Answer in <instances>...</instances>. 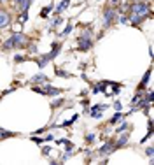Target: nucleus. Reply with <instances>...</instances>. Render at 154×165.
Wrapping results in <instances>:
<instances>
[{
    "label": "nucleus",
    "mask_w": 154,
    "mask_h": 165,
    "mask_svg": "<svg viewBox=\"0 0 154 165\" xmlns=\"http://www.w3.org/2000/svg\"><path fill=\"white\" fill-rule=\"evenodd\" d=\"M46 141H53V135H46V137H44V142H46Z\"/></svg>",
    "instance_id": "34"
},
{
    "label": "nucleus",
    "mask_w": 154,
    "mask_h": 165,
    "mask_svg": "<svg viewBox=\"0 0 154 165\" xmlns=\"http://www.w3.org/2000/svg\"><path fill=\"white\" fill-rule=\"evenodd\" d=\"M26 44H28V37L25 35V33L18 32V33H12L11 37L2 44V49L9 51V49H14V48H25Z\"/></svg>",
    "instance_id": "1"
},
{
    "label": "nucleus",
    "mask_w": 154,
    "mask_h": 165,
    "mask_svg": "<svg viewBox=\"0 0 154 165\" xmlns=\"http://www.w3.org/2000/svg\"><path fill=\"white\" fill-rule=\"evenodd\" d=\"M72 154H74V146H67V151H65V154H63V158H61V162H67Z\"/></svg>",
    "instance_id": "16"
},
{
    "label": "nucleus",
    "mask_w": 154,
    "mask_h": 165,
    "mask_svg": "<svg viewBox=\"0 0 154 165\" xmlns=\"http://www.w3.org/2000/svg\"><path fill=\"white\" fill-rule=\"evenodd\" d=\"M42 154H44V156H49V154H51V148H49V146H44V148H42Z\"/></svg>",
    "instance_id": "25"
},
{
    "label": "nucleus",
    "mask_w": 154,
    "mask_h": 165,
    "mask_svg": "<svg viewBox=\"0 0 154 165\" xmlns=\"http://www.w3.org/2000/svg\"><path fill=\"white\" fill-rule=\"evenodd\" d=\"M95 137H96L95 133H88V135H86V142H93V141H95Z\"/></svg>",
    "instance_id": "28"
},
{
    "label": "nucleus",
    "mask_w": 154,
    "mask_h": 165,
    "mask_svg": "<svg viewBox=\"0 0 154 165\" xmlns=\"http://www.w3.org/2000/svg\"><path fill=\"white\" fill-rule=\"evenodd\" d=\"M61 21H63V18H60V16H56L53 21H51V27H49V32H55V28L58 27V25H61Z\"/></svg>",
    "instance_id": "15"
},
{
    "label": "nucleus",
    "mask_w": 154,
    "mask_h": 165,
    "mask_svg": "<svg viewBox=\"0 0 154 165\" xmlns=\"http://www.w3.org/2000/svg\"><path fill=\"white\" fill-rule=\"evenodd\" d=\"M124 116H126V114H123L121 111H117V112H116V114L112 116V118H110L109 123H110V125H116V123H119V121H121L123 118H124Z\"/></svg>",
    "instance_id": "14"
},
{
    "label": "nucleus",
    "mask_w": 154,
    "mask_h": 165,
    "mask_svg": "<svg viewBox=\"0 0 154 165\" xmlns=\"http://www.w3.org/2000/svg\"><path fill=\"white\" fill-rule=\"evenodd\" d=\"M107 107H109V105L107 104H102V105H95L93 109H91V112H89V116H91V118H95V120H98V118H102V112H103L105 109H107Z\"/></svg>",
    "instance_id": "10"
},
{
    "label": "nucleus",
    "mask_w": 154,
    "mask_h": 165,
    "mask_svg": "<svg viewBox=\"0 0 154 165\" xmlns=\"http://www.w3.org/2000/svg\"><path fill=\"white\" fill-rule=\"evenodd\" d=\"M128 11L130 14H149L151 11V2H145V0H138V2H132L128 6Z\"/></svg>",
    "instance_id": "3"
},
{
    "label": "nucleus",
    "mask_w": 154,
    "mask_h": 165,
    "mask_svg": "<svg viewBox=\"0 0 154 165\" xmlns=\"http://www.w3.org/2000/svg\"><path fill=\"white\" fill-rule=\"evenodd\" d=\"M4 2H7V0H0V4H4Z\"/></svg>",
    "instance_id": "35"
},
{
    "label": "nucleus",
    "mask_w": 154,
    "mask_h": 165,
    "mask_svg": "<svg viewBox=\"0 0 154 165\" xmlns=\"http://www.w3.org/2000/svg\"><path fill=\"white\" fill-rule=\"evenodd\" d=\"M23 2H25V0H14V4H16V9H18V11H21Z\"/></svg>",
    "instance_id": "29"
},
{
    "label": "nucleus",
    "mask_w": 154,
    "mask_h": 165,
    "mask_svg": "<svg viewBox=\"0 0 154 165\" xmlns=\"http://www.w3.org/2000/svg\"><path fill=\"white\" fill-rule=\"evenodd\" d=\"M145 154H147V156H151V158H152V154H154V148H152V146H149V148L145 149Z\"/></svg>",
    "instance_id": "27"
},
{
    "label": "nucleus",
    "mask_w": 154,
    "mask_h": 165,
    "mask_svg": "<svg viewBox=\"0 0 154 165\" xmlns=\"http://www.w3.org/2000/svg\"><path fill=\"white\" fill-rule=\"evenodd\" d=\"M61 104H63V99H60L58 102H53L51 105H53V107H56V105H61Z\"/></svg>",
    "instance_id": "33"
},
{
    "label": "nucleus",
    "mask_w": 154,
    "mask_h": 165,
    "mask_svg": "<svg viewBox=\"0 0 154 165\" xmlns=\"http://www.w3.org/2000/svg\"><path fill=\"white\" fill-rule=\"evenodd\" d=\"M70 32H72V21L68 23V25H67V28H65V30H63V32L60 33V37H65V35H68Z\"/></svg>",
    "instance_id": "24"
},
{
    "label": "nucleus",
    "mask_w": 154,
    "mask_h": 165,
    "mask_svg": "<svg viewBox=\"0 0 154 165\" xmlns=\"http://www.w3.org/2000/svg\"><path fill=\"white\" fill-rule=\"evenodd\" d=\"M51 11H53V4H51V6H47V7H44V9L40 11V18H42V19H46V18L49 16Z\"/></svg>",
    "instance_id": "17"
},
{
    "label": "nucleus",
    "mask_w": 154,
    "mask_h": 165,
    "mask_svg": "<svg viewBox=\"0 0 154 165\" xmlns=\"http://www.w3.org/2000/svg\"><path fill=\"white\" fill-rule=\"evenodd\" d=\"M25 60H26V58H25V56H21V55L14 56V61H16V63H21V61H25Z\"/></svg>",
    "instance_id": "26"
},
{
    "label": "nucleus",
    "mask_w": 154,
    "mask_h": 165,
    "mask_svg": "<svg viewBox=\"0 0 154 165\" xmlns=\"http://www.w3.org/2000/svg\"><path fill=\"white\" fill-rule=\"evenodd\" d=\"M98 91H105V81L103 82H98V84H95L93 93H98Z\"/></svg>",
    "instance_id": "19"
},
{
    "label": "nucleus",
    "mask_w": 154,
    "mask_h": 165,
    "mask_svg": "<svg viewBox=\"0 0 154 165\" xmlns=\"http://www.w3.org/2000/svg\"><path fill=\"white\" fill-rule=\"evenodd\" d=\"M130 128H132V125H130V123H123V125H121L119 128H117L116 132H117V133H121V132H126V130H130Z\"/></svg>",
    "instance_id": "22"
},
{
    "label": "nucleus",
    "mask_w": 154,
    "mask_h": 165,
    "mask_svg": "<svg viewBox=\"0 0 154 165\" xmlns=\"http://www.w3.org/2000/svg\"><path fill=\"white\" fill-rule=\"evenodd\" d=\"M32 90L35 93H40V95H47V97H56V95H60L63 90L61 88H55V86H51V84H42V86H32Z\"/></svg>",
    "instance_id": "5"
},
{
    "label": "nucleus",
    "mask_w": 154,
    "mask_h": 165,
    "mask_svg": "<svg viewBox=\"0 0 154 165\" xmlns=\"http://www.w3.org/2000/svg\"><path fill=\"white\" fill-rule=\"evenodd\" d=\"M79 37H84V39H93V30H91V28H84L83 33H81Z\"/></svg>",
    "instance_id": "18"
},
{
    "label": "nucleus",
    "mask_w": 154,
    "mask_h": 165,
    "mask_svg": "<svg viewBox=\"0 0 154 165\" xmlns=\"http://www.w3.org/2000/svg\"><path fill=\"white\" fill-rule=\"evenodd\" d=\"M116 148H114V141H109V142H105L102 148L98 149V154H102V156H107V154L114 153Z\"/></svg>",
    "instance_id": "9"
},
{
    "label": "nucleus",
    "mask_w": 154,
    "mask_h": 165,
    "mask_svg": "<svg viewBox=\"0 0 154 165\" xmlns=\"http://www.w3.org/2000/svg\"><path fill=\"white\" fill-rule=\"evenodd\" d=\"M77 49L79 51H89L91 48H93V40L91 39H84V37H79L77 39Z\"/></svg>",
    "instance_id": "7"
},
{
    "label": "nucleus",
    "mask_w": 154,
    "mask_h": 165,
    "mask_svg": "<svg viewBox=\"0 0 154 165\" xmlns=\"http://www.w3.org/2000/svg\"><path fill=\"white\" fill-rule=\"evenodd\" d=\"M68 6H70V0H61V2H60V6H58V7L55 9V14L58 16V14H60V12H63Z\"/></svg>",
    "instance_id": "13"
},
{
    "label": "nucleus",
    "mask_w": 154,
    "mask_h": 165,
    "mask_svg": "<svg viewBox=\"0 0 154 165\" xmlns=\"http://www.w3.org/2000/svg\"><path fill=\"white\" fill-rule=\"evenodd\" d=\"M142 99H144L142 91H137V95H135V97H133V100H132V105H137V104H138V102H140Z\"/></svg>",
    "instance_id": "20"
},
{
    "label": "nucleus",
    "mask_w": 154,
    "mask_h": 165,
    "mask_svg": "<svg viewBox=\"0 0 154 165\" xmlns=\"http://www.w3.org/2000/svg\"><path fill=\"white\" fill-rule=\"evenodd\" d=\"M145 19H152V12H149V14H130L128 16V23L133 27H140Z\"/></svg>",
    "instance_id": "6"
},
{
    "label": "nucleus",
    "mask_w": 154,
    "mask_h": 165,
    "mask_svg": "<svg viewBox=\"0 0 154 165\" xmlns=\"http://www.w3.org/2000/svg\"><path fill=\"white\" fill-rule=\"evenodd\" d=\"M121 133H123V135L119 137V141L114 144L116 149H119V148H123V146H126L128 141H130V130H126V132H121Z\"/></svg>",
    "instance_id": "11"
},
{
    "label": "nucleus",
    "mask_w": 154,
    "mask_h": 165,
    "mask_svg": "<svg viewBox=\"0 0 154 165\" xmlns=\"http://www.w3.org/2000/svg\"><path fill=\"white\" fill-rule=\"evenodd\" d=\"M61 48H63V44L61 42H53V49L49 51V53H46V55H42V56H38V58H35V61H37V65H38V69H44L47 63H49L53 58H56L58 56V53L61 51Z\"/></svg>",
    "instance_id": "2"
},
{
    "label": "nucleus",
    "mask_w": 154,
    "mask_h": 165,
    "mask_svg": "<svg viewBox=\"0 0 154 165\" xmlns=\"http://www.w3.org/2000/svg\"><path fill=\"white\" fill-rule=\"evenodd\" d=\"M56 76H60V77H72V74H68V72H65V70H61V69H56Z\"/></svg>",
    "instance_id": "23"
},
{
    "label": "nucleus",
    "mask_w": 154,
    "mask_h": 165,
    "mask_svg": "<svg viewBox=\"0 0 154 165\" xmlns=\"http://www.w3.org/2000/svg\"><path fill=\"white\" fill-rule=\"evenodd\" d=\"M28 51H30V53H37V44L28 46Z\"/></svg>",
    "instance_id": "30"
},
{
    "label": "nucleus",
    "mask_w": 154,
    "mask_h": 165,
    "mask_svg": "<svg viewBox=\"0 0 154 165\" xmlns=\"http://www.w3.org/2000/svg\"><path fill=\"white\" fill-rule=\"evenodd\" d=\"M117 16H119V12L116 11V7L112 6H107L103 9V28H110L117 21Z\"/></svg>",
    "instance_id": "4"
},
{
    "label": "nucleus",
    "mask_w": 154,
    "mask_h": 165,
    "mask_svg": "<svg viewBox=\"0 0 154 165\" xmlns=\"http://www.w3.org/2000/svg\"><path fill=\"white\" fill-rule=\"evenodd\" d=\"M30 82L32 84H37V82H47V77H46V74H35L33 77H30Z\"/></svg>",
    "instance_id": "12"
},
{
    "label": "nucleus",
    "mask_w": 154,
    "mask_h": 165,
    "mask_svg": "<svg viewBox=\"0 0 154 165\" xmlns=\"http://www.w3.org/2000/svg\"><path fill=\"white\" fill-rule=\"evenodd\" d=\"M32 141H33V142H37V144H42V142H44V139H38V137H32Z\"/></svg>",
    "instance_id": "32"
},
{
    "label": "nucleus",
    "mask_w": 154,
    "mask_h": 165,
    "mask_svg": "<svg viewBox=\"0 0 154 165\" xmlns=\"http://www.w3.org/2000/svg\"><path fill=\"white\" fill-rule=\"evenodd\" d=\"M11 25V14L6 9H0V30Z\"/></svg>",
    "instance_id": "8"
},
{
    "label": "nucleus",
    "mask_w": 154,
    "mask_h": 165,
    "mask_svg": "<svg viewBox=\"0 0 154 165\" xmlns=\"http://www.w3.org/2000/svg\"><path fill=\"white\" fill-rule=\"evenodd\" d=\"M114 107H116V111H121V102H119V100H116V102H114Z\"/></svg>",
    "instance_id": "31"
},
{
    "label": "nucleus",
    "mask_w": 154,
    "mask_h": 165,
    "mask_svg": "<svg viewBox=\"0 0 154 165\" xmlns=\"http://www.w3.org/2000/svg\"><path fill=\"white\" fill-rule=\"evenodd\" d=\"M26 19H28V11H21V14L18 16V21H19V23H26Z\"/></svg>",
    "instance_id": "21"
}]
</instances>
